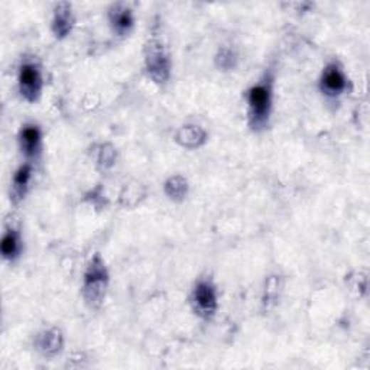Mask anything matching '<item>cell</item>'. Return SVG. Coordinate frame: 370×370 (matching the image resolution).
I'll list each match as a JSON object with an SVG mask.
<instances>
[{
  "instance_id": "obj_16",
  "label": "cell",
  "mask_w": 370,
  "mask_h": 370,
  "mask_svg": "<svg viewBox=\"0 0 370 370\" xmlns=\"http://www.w3.org/2000/svg\"><path fill=\"white\" fill-rule=\"evenodd\" d=\"M115 159H116V151L113 147L110 145H103L100 152H99V165L103 166L105 169L110 168L113 164H115Z\"/></svg>"
},
{
  "instance_id": "obj_11",
  "label": "cell",
  "mask_w": 370,
  "mask_h": 370,
  "mask_svg": "<svg viewBox=\"0 0 370 370\" xmlns=\"http://www.w3.org/2000/svg\"><path fill=\"white\" fill-rule=\"evenodd\" d=\"M206 132L200 126H182L176 133V142L187 148V149H197L206 142Z\"/></svg>"
},
{
  "instance_id": "obj_10",
  "label": "cell",
  "mask_w": 370,
  "mask_h": 370,
  "mask_svg": "<svg viewBox=\"0 0 370 370\" xmlns=\"http://www.w3.org/2000/svg\"><path fill=\"white\" fill-rule=\"evenodd\" d=\"M63 334L58 329H51L41 333L36 339V349L43 354L53 357L63 349Z\"/></svg>"
},
{
  "instance_id": "obj_9",
  "label": "cell",
  "mask_w": 370,
  "mask_h": 370,
  "mask_svg": "<svg viewBox=\"0 0 370 370\" xmlns=\"http://www.w3.org/2000/svg\"><path fill=\"white\" fill-rule=\"evenodd\" d=\"M109 22L115 33L119 36H125L130 32L133 26V15L132 11L122 4H116L109 9Z\"/></svg>"
},
{
  "instance_id": "obj_6",
  "label": "cell",
  "mask_w": 370,
  "mask_h": 370,
  "mask_svg": "<svg viewBox=\"0 0 370 370\" xmlns=\"http://www.w3.org/2000/svg\"><path fill=\"white\" fill-rule=\"evenodd\" d=\"M319 85L324 95L330 97H337L346 91L347 78L337 64H329L322 71Z\"/></svg>"
},
{
  "instance_id": "obj_8",
  "label": "cell",
  "mask_w": 370,
  "mask_h": 370,
  "mask_svg": "<svg viewBox=\"0 0 370 370\" xmlns=\"http://www.w3.org/2000/svg\"><path fill=\"white\" fill-rule=\"evenodd\" d=\"M74 26V16H73V8L67 2H61L54 9V18H53V32L58 39L65 38L70 35L71 29Z\"/></svg>"
},
{
  "instance_id": "obj_12",
  "label": "cell",
  "mask_w": 370,
  "mask_h": 370,
  "mask_svg": "<svg viewBox=\"0 0 370 370\" xmlns=\"http://www.w3.org/2000/svg\"><path fill=\"white\" fill-rule=\"evenodd\" d=\"M31 175H32V166L29 164L22 165L14 175L12 179V191H11V200L16 204L19 203L28 191L29 187V181H31Z\"/></svg>"
},
{
  "instance_id": "obj_3",
  "label": "cell",
  "mask_w": 370,
  "mask_h": 370,
  "mask_svg": "<svg viewBox=\"0 0 370 370\" xmlns=\"http://www.w3.org/2000/svg\"><path fill=\"white\" fill-rule=\"evenodd\" d=\"M145 67L148 75L158 84H164L169 78L171 61L159 39H151L145 50Z\"/></svg>"
},
{
  "instance_id": "obj_7",
  "label": "cell",
  "mask_w": 370,
  "mask_h": 370,
  "mask_svg": "<svg viewBox=\"0 0 370 370\" xmlns=\"http://www.w3.org/2000/svg\"><path fill=\"white\" fill-rule=\"evenodd\" d=\"M42 134L36 125H25L19 133V147L26 158H36L41 152Z\"/></svg>"
},
{
  "instance_id": "obj_14",
  "label": "cell",
  "mask_w": 370,
  "mask_h": 370,
  "mask_svg": "<svg viewBox=\"0 0 370 370\" xmlns=\"http://www.w3.org/2000/svg\"><path fill=\"white\" fill-rule=\"evenodd\" d=\"M21 253V238L18 231L9 228L2 239V255L8 260H14Z\"/></svg>"
},
{
  "instance_id": "obj_15",
  "label": "cell",
  "mask_w": 370,
  "mask_h": 370,
  "mask_svg": "<svg viewBox=\"0 0 370 370\" xmlns=\"http://www.w3.org/2000/svg\"><path fill=\"white\" fill-rule=\"evenodd\" d=\"M236 64V56L235 53L228 48H221L217 56V65L223 70L233 68Z\"/></svg>"
},
{
  "instance_id": "obj_5",
  "label": "cell",
  "mask_w": 370,
  "mask_h": 370,
  "mask_svg": "<svg viewBox=\"0 0 370 370\" xmlns=\"http://www.w3.org/2000/svg\"><path fill=\"white\" fill-rule=\"evenodd\" d=\"M191 304L200 317H211L217 310V294L213 284L208 281H200L193 291Z\"/></svg>"
},
{
  "instance_id": "obj_1",
  "label": "cell",
  "mask_w": 370,
  "mask_h": 370,
  "mask_svg": "<svg viewBox=\"0 0 370 370\" xmlns=\"http://www.w3.org/2000/svg\"><path fill=\"white\" fill-rule=\"evenodd\" d=\"M107 285H109V273L106 265L100 256H96L91 260L88 269L85 270L84 284H83L84 300L91 308H99L103 304Z\"/></svg>"
},
{
  "instance_id": "obj_4",
  "label": "cell",
  "mask_w": 370,
  "mask_h": 370,
  "mask_svg": "<svg viewBox=\"0 0 370 370\" xmlns=\"http://www.w3.org/2000/svg\"><path fill=\"white\" fill-rule=\"evenodd\" d=\"M18 81L21 95L26 102L33 103L39 99L42 91V75L35 63H23L21 65Z\"/></svg>"
},
{
  "instance_id": "obj_13",
  "label": "cell",
  "mask_w": 370,
  "mask_h": 370,
  "mask_svg": "<svg viewBox=\"0 0 370 370\" xmlns=\"http://www.w3.org/2000/svg\"><path fill=\"white\" fill-rule=\"evenodd\" d=\"M187 191H189V182L181 175L171 176L165 182V193L174 201L184 200L185 196H187Z\"/></svg>"
},
{
  "instance_id": "obj_2",
  "label": "cell",
  "mask_w": 370,
  "mask_h": 370,
  "mask_svg": "<svg viewBox=\"0 0 370 370\" xmlns=\"http://www.w3.org/2000/svg\"><path fill=\"white\" fill-rule=\"evenodd\" d=\"M249 120L253 129L266 126L272 107V84L270 78L253 85L248 95Z\"/></svg>"
}]
</instances>
